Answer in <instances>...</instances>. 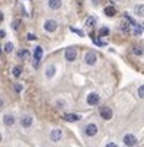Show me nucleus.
I'll return each instance as SVG.
<instances>
[{
    "label": "nucleus",
    "instance_id": "1",
    "mask_svg": "<svg viewBox=\"0 0 144 147\" xmlns=\"http://www.w3.org/2000/svg\"><path fill=\"white\" fill-rule=\"evenodd\" d=\"M99 114H100V118H102V119H106V121H109V119L114 117L112 109L108 108V107H102V108L99 109Z\"/></svg>",
    "mask_w": 144,
    "mask_h": 147
},
{
    "label": "nucleus",
    "instance_id": "2",
    "mask_svg": "<svg viewBox=\"0 0 144 147\" xmlns=\"http://www.w3.org/2000/svg\"><path fill=\"white\" fill-rule=\"evenodd\" d=\"M57 26H58V24H57V20H54V19H47L45 22H44V29H45L47 32H54V31H57Z\"/></svg>",
    "mask_w": 144,
    "mask_h": 147
},
{
    "label": "nucleus",
    "instance_id": "3",
    "mask_svg": "<svg viewBox=\"0 0 144 147\" xmlns=\"http://www.w3.org/2000/svg\"><path fill=\"white\" fill-rule=\"evenodd\" d=\"M85 134H86L87 137H95V136L98 134V125L93 124V122L87 124L86 127H85Z\"/></svg>",
    "mask_w": 144,
    "mask_h": 147
},
{
    "label": "nucleus",
    "instance_id": "4",
    "mask_svg": "<svg viewBox=\"0 0 144 147\" xmlns=\"http://www.w3.org/2000/svg\"><path fill=\"white\" fill-rule=\"evenodd\" d=\"M99 100H100V96H99L96 92L89 93L87 98H86V102H87V105H90V107H95V105H98Z\"/></svg>",
    "mask_w": 144,
    "mask_h": 147
},
{
    "label": "nucleus",
    "instance_id": "5",
    "mask_svg": "<svg viewBox=\"0 0 144 147\" xmlns=\"http://www.w3.org/2000/svg\"><path fill=\"white\" fill-rule=\"evenodd\" d=\"M122 141H124V144L127 146V147H133V146H135L137 144V137L134 136V134H125L124 136V138H122Z\"/></svg>",
    "mask_w": 144,
    "mask_h": 147
},
{
    "label": "nucleus",
    "instance_id": "6",
    "mask_svg": "<svg viewBox=\"0 0 144 147\" xmlns=\"http://www.w3.org/2000/svg\"><path fill=\"white\" fill-rule=\"evenodd\" d=\"M64 57H66V60L67 61H74L76 58H77V51H76V48H73V47H69L66 51H64Z\"/></svg>",
    "mask_w": 144,
    "mask_h": 147
},
{
    "label": "nucleus",
    "instance_id": "7",
    "mask_svg": "<svg viewBox=\"0 0 144 147\" xmlns=\"http://www.w3.org/2000/svg\"><path fill=\"white\" fill-rule=\"evenodd\" d=\"M32 124H34V118L31 115H24L20 118V127L22 128H31Z\"/></svg>",
    "mask_w": 144,
    "mask_h": 147
},
{
    "label": "nucleus",
    "instance_id": "8",
    "mask_svg": "<svg viewBox=\"0 0 144 147\" xmlns=\"http://www.w3.org/2000/svg\"><path fill=\"white\" fill-rule=\"evenodd\" d=\"M96 61H98V55H96V53L89 51V53L86 54V57H85V63H86L87 66H95V64H96Z\"/></svg>",
    "mask_w": 144,
    "mask_h": 147
},
{
    "label": "nucleus",
    "instance_id": "9",
    "mask_svg": "<svg viewBox=\"0 0 144 147\" xmlns=\"http://www.w3.org/2000/svg\"><path fill=\"white\" fill-rule=\"evenodd\" d=\"M41 58H42V48H41V47H36L35 51H34V67H35V69L39 66Z\"/></svg>",
    "mask_w": 144,
    "mask_h": 147
},
{
    "label": "nucleus",
    "instance_id": "10",
    "mask_svg": "<svg viewBox=\"0 0 144 147\" xmlns=\"http://www.w3.org/2000/svg\"><path fill=\"white\" fill-rule=\"evenodd\" d=\"M50 138H51V141L58 143L61 138H63V131H61L60 128H54V130L50 133Z\"/></svg>",
    "mask_w": 144,
    "mask_h": 147
},
{
    "label": "nucleus",
    "instance_id": "11",
    "mask_svg": "<svg viewBox=\"0 0 144 147\" xmlns=\"http://www.w3.org/2000/svg\"><path fill=\"white\" fill-rule=\"evenodd\" d=\"M3 124L6 125V127H12V125L15 124V117L12 114H5L3 115Z\"/></svg>",
    "mask_w": 144,
    "mask_h": 147
},
{
    "label": "nucleus",
    "instance_id": "12",
    "mask_svg": "<svg viewBox=\"0 0 144 147\" xmlns=\"http://www.w3.org/2000/svg\"><path fill=\"white\" fill-rule=\"evenodd\" d=\"M64 119L67 121V122H77V121H80L81 119V117L79 115V114H66L64 115Z\"/></svg>",
    "mask_w": 144,
    "mask_h": 147
},
{
    "label": "nucleus",
    "instance_id": "13",
    "mask_svg": "<svg viewBox=\"0 0 144 147\" xmlns=\"http://www.w3.org/2000/svg\"><path fill=\"white\" fill-rule=\"evenodd\" d=\"M55 71H57L55 66L50 64V66H48V67L45 69V76H47V79H52V77L55 76Z\"/></svg>",
    "mask_w": 144,
    "mask_h": 147
},
{
    "label": "nucleus",
    "instance_id": "14",
    "mask_svg": "<svg viewBox=\"0 0 144 147\" xmlns=\"http://www.w3.org/2000/svg\"><path fill=\"white\" fill-rule=\"evenodd\" d=\"M48 6L52 10H57L61 7V0H48Z\"/></svg>",
    "mask_w": 144,
    "mask_h": 147
},
{
    "label": "nucleus",
    "instance_id": "15",
    "mask_svg": "<svg viewBox=\"0 0 144 147\" xmlns=\"http://www.w3.org/2000/svg\"><path fill=\"white\" fill-rule=\"evenodd\" d=\"M104 12H105V15H106L108 18H114V16L116 15V10H115L114 6H106V7L104 9Z\"/></svg>",
    "mask_w": 144,
    "mask_h": 147
},
{
    "label": "nucleus",
    "instance_id": "16",
    "mask_svg": "<svg viewBox=\"0 0 144 147\" xmlns=\"http://www.w3.org/2000/svg\"><path fill=\"white\" fill-rule=\"evenodd\" d=\"M143 10H144L143 3H140V5H137V6L134 7V13H135L137 16H140V18H143Z\"/></svg>",
    "mask_w": 144,
    "mask_h": 147
},
{
    "label": "nucleus",
    "instance_id": "17",
    "mask_svg": "<svg viewBox=\"0 0 144 147\" xmlns=\"http://www.w3.org/2000/svg\"><path fill=\"white\" fill-rule=\"evenodd\" d=\"M133 34H134L135 36L141 35V34H143V26H141V25H138V24H135V25L133 26Z\"/></svg>",
    "mask_w": 144,
    "mask_h": 147
},
{
    "label": "nucleus",
    "instance_id": "18",
    "mask_svg": "<svg viewBox=\"0 0 144 147\" xmlns=\"http://www.w3.org/2000/svg\"><path fill=\"white\" fill-rule=\"evenodd\" d=\"M17 55H19L20 58H28V57L31 55V53H29L28 50H20V51L17 53Z\"/></svg>",
    "mask_w": 144,
    "mask_h": 147
},
{
    "label": "nucleus",
    "instance_id": "19",
    "mask_svg": "<svg viewBox=\"0 0 144 147\" xmlns=\"http://www.w3.org/2000/svg\"><path fill=\"white\" fill-rule=\"evenodd\" d=\"M133 53L135 54V55H143V48L141 47H138V45H135V47H133Z\"/></svg>",
    "mask_w": 144,
    "mask_h": 147
},
{
    "label": "nucleus",
    "instance_id": "20",
    "mask_svg": "<svg viewBox=\"0 0 144 147\" xmlns=\"http://www.w3.org/2000/svg\"><path fill=\"white\" fill-rule=\"evenodd\" d=\"M20 74H22V69H20L19 66L13 67V76L15 77H20Z\"/></svg>",
    "mask_w": 144,
    "mask_h": 147
},
{
    "label": "nucleus",
    "instance_id": "21",
    "mask_svg": "<svg viewBox=\"0 0 144 147\" xmlns=\"http://www.w3.org/2000/svg\"><path fill=\"white\" fill-rule=\"evenodd\" d=\"M95 24H96V19H95L93 16H89V18L86 19V25H87V26H93Z\"/></svg>",
    "mask_w": 144,
    "mask_h": 147
},
{
    "label": "nucleus",
    "instance_id": "22",
    "mask_svg": "<svg viewBox=\"0 0 144 147\" xmlns=\"http://www.w3.org/2000/svg\"><path fill=\"white\" fill-rule=\"evenodd\" d=\"M99 35H100V36H106V35H109V29H108L106 26L100 28V29H99Z\"/></svg>",
    "mask_w": 144,
    "mask_h": 147
},
{
    "label": "nucleus",
    "instance_id": "23",
    "mask_svg": "<svg viewBox=\"0 0 144 147\" xmlns=\"http://www.w3.org/2000/svg\"><path fill=\"white\" fill-rule=\"evenodd\" d=\"M13 50H15V47H13L12 42H6V44H5V51H6V53H12Z\"/></svg>",
    "mask_w": 144,
    "mask_h": 147
},
{
    "label": "nucleus",
    "instance_id": "24",
    "mask_svg": "<svg viewBox=\"0 0 144 147\" xmlns=\"http://www.w3.org/2000/svg\"><path fill=\"white\" fill-rule=\"evenodd\" d=\"M19 26H20V19H15V20H13V24H12V28H13L15 31H17Z\"/></svg>",
    "mask_w": 144,
    "mask_h": 147
},
{
    "label": "nucleus",
    "instance_id": "25",
    "mask_svg": "<svg viewBox=\"0 0 144 147\" xmlns=\"http://www.w3.org/2000/svg\"><path fill=\"white\" fill-rule=\"evenodd\" d=\"M64 105H66V102H64L63 99H58V100L55 102V107H57L58 109H61V108H64Z\"/></svg>",
    "mask_w": 144,
    "mask_h": 147
},
{
    "label": "nucleus",
    "instance_id": "26",
    "mask_svg": "<svg viewBox=\"0 0 144 147\" xmlns=\"http://www.w3.org/2000/svg\"><path fill=\"white\" fill-rule=\"evenodd\" d=\"M137 93H138L140 99H143V98H144V86H143V85H140V86H138V90H137Z\"/></svg>",
    "mask_w": 144,
    "mask_h": 147
},
{
    "label": "nucleus",
    "instance_id": "27",
    "mask_svg": "<svg viewBox=\"0 0 144 147\" xmlns=\"http://www.w3.org/2000/svg\"><path fill=\"white\" fill-rule=\"evenodd\" d=\"M26 38H28V41H34V39H36V35H35V34H32V32H29Z\"/></svg>",
    "mask_w": 144,
    "mask_h": 147
},
{
    "label": "nucleus",
    "instance_id": "28",
    "mask_svg": "<svg viewBox=\"0 0 144 147\" xmlns=\"http://www.w3.org/2000/svg\"><path fill=\"white\" fill-rule=\"evenodd\" d=\"M71 31H73V32H76V34H79L80 36H83V35H85V34H83V31H79V29H76V28H71Z\"/></svg>",
    "mask_w": 144,
    "mask_h": 147
},
{
    "label": "nucleus",
    "instance_id": "29",
    "mask_svg": "<svg viewBox=\"0 0 144 147\" xmlns=\"http://www.w3.org/2000/svg\"><path fill=\"white\" fill-rule=\"evenodd\" d=\"M5 36H6V32L3 29H0V38H5Z\"/></svg>",
    "mask_w": 144,
    "mask_h": 147
},
{
    "label": "nucleus",
    "instance_id": "30",
    "mask_svg": "<svg viewBox=\"0 0 144 147\" xmlns=\"http://www.w3.org/2000/svg\"><path fill=\"white\" fill-rule=\"evenodd\" d=\"M15 89H16V92H20V90H22V86H20V85H16Z\"/></svg>",
    "mask_w": 144,
    "mask_h": 147
},
{
    "label": "nucleus",
    "instance_id": "31",
    "mask_svg": "<svg viewBox=\"0 0 144 147\" xmlns=\"http://www.w3.org/2000/svg\"><path fill=\"white\" fill-rule=\"evenodd\" d=\"M5 107V100H3V98H0V108H3Z\"/></svg>",
    "mask_w": 144,
    "mask_h": 147
},
{
    "label": "nucleus",
    "instance_id": "32",
    "mask_svg": "<svg viewBox=\"0 0 144 147\" xmlns=\"http://www.w3.org/2000/svg\"><path fill=\"white\" fill-rule=\"evenodd\" d=\"M106 147H118V146H116L115 143H108V144H106Z\"/></svg>",
    "mask_w": 144,
    "mask_h": 147
},
{
    "label": "nucleus",
    "instance_id": "33",
    "mask_svg": "<svg viewBox=\"0 0 144 147\" xmlns=\"http://www.w3.org/2000/svg\"><path fill=\"white\" fill-rule=\"evenodd\" d=\"M3 19H5V16H3V13H2V12H0V22H2Z\"/></svg>",
    "mask_w": 144,
    "mask_h": 147
},
{
    "label": "nucleus",
    "instance_id": "34",
    "mask_svg": "<svg viewBox=\"0 0 144 147\" xmlns=\"http://www.w3.org/2000/svg\"><path fill=\"white\" fill-rule=\"evenodd\" d=\"M0 141H2V134H0Z\"/></svg>",
    "mask_w": 144,
    "mask_h": 147
},
{
    "label": "nucleus",
    "instance_id": "35",
    "mask_svg": "<svg viewBox=\"0 0 144 147\" xmlns=\"http://www.w3.org/2000/svg\"><path fill=\"white\" fill-rule=\"evenodd\" d=\"M0 54H2V48H0Z\"/></svg>",
    "mask_w": 144,
    "mask_h": 147
}]
</instances>
